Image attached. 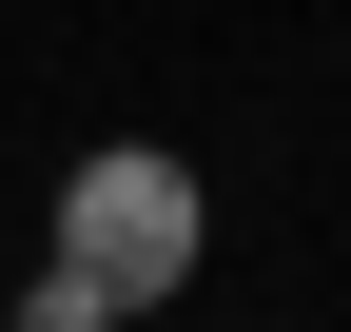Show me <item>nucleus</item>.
I'll return each mask as SVG.
<instances>
[{
    "mask_svg": "<svg viewBox=\"0 0 351 332\" xmlns=\"http://www.w3.org/2000/svg\"><path fill=\"white\" fill-rule=\"evenodd\" d=\"M39 274H59L78 313L156 332V313L215 274V176H195L176 137H98V156L59 176V215H39Z\"/></svg>",
    "mask_w": 351,
    "mask_h": 332,
    "instance_id": "f257e3e1",
    "label": "nucleus"
},
{
    "mask_svg": "<svg viewBox=\"0 0 351 332\" xmlns=\"http://www.w3.org/2000/svg\"><path fill=\"white\" fill-rule=\"evenodd\" d=\"M20 332H117V313H78L59 274H20Z\"/></svg>",
    "mask_w": 351,
    "mask_h": 332,
    "instance_id": "f03ea898",
    "label": "nucleus"
}]
</instances>
